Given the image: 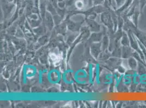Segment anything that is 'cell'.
Instances as JSON below:
<instances>
[{
	"instance_id": "6da1fadb",
	"label": "cell",
	"mask_w": 146,
	"mask_h": 108,
	"mask_svg": "<svg viewBox=\"0 0 146 108\" xmlns=\"http://www.w3.org/2000/svg\"><path fill=\"white\" fill-rule=\"evenodd\" d=\"M131 30L134 33L135 36L137 39L140 41L146 48V34L144 32L141 31L136 27L135 25H133L131 29Z\"/></svg>"
},
{
	"instance_id": "7a4b0ae2",
	"label": "cell",
	"mask_w": 146,
	"mask_h": 108,
	"mask_svg": "<svg viewBox=\"0 0 146 108\" xmlns=\"http://www.w3.org/2000/svg\"><path fill=\"white\" fill-rule=\"evenodd\" d=\"M134 50L130 46H124L123 48L122 57L123 59H128L133 56Z\"/></svg>"
},
{
	"instance_id": "3957f363",
	"label": "cell",
	"mask_w": 146,
	"mask_h": 108,
	"mask_svg": "<svg viewBox=\"0 0 146 108\" xmlns=\"http://www.w3.org/2000/svg\"><path fill=\"white\" fill-rule=\"evenodd\" d=\"M141 13L140 11V7H137L135 12L134 13V14L132 15L131 18H132V22H133L134 25L136 27H138V23H139V18L140 17V14Z\"/></svg>"
},
{
	"instance_id": "277c9868",
	"label": "cell",
	"mask_w": 146,
	"mask_h": 108,
	"mask_svg": "<svg viewBox=\"0 0 146 108\" xmlns=\"http://www.w3.org/2000/svg\"><path fill=\"white\" fill-rule=\"evenodd\" d=\"M128 65L130 68L132 70H136L137 66H138V61L136 60L134 57L131 56L128 59Z\"/></svg>"
},
{
	"instance_id": "5b68a950",
	"label": "cell",
	"mask_w": 146,
	"mask_h": 108,
	"mask_svg": "<svg viewBox=\"0 0 146 108\" xmlns=\"http://www.w3.org/2000/svg\"><path fill=\"white\" fill-rule=\"evenodd\" d=\"M136 71L139 76H145L146 74V66L140 62H138V66Z\"/></svg>"
},
{
	"instance_id": "8992f818",
	"label": "cell",
	"mask_w": 146,
	"mask_h": 108,
	"mask_svg": "<svg viewBox=\"0 0 146 108\" xmlns=\"http://www.w3.org/2000/svg\"><path fill=\"white\" fill-rule=\"evenodd\" d=\"M122 44L124 46H130V39L128 33L124 32L122 40Z\"/></svg>"
},
{
	"instance_id": "52a82bcc",
	"label": "cell",
	"mask_w": 146,
	"mask_h": 108,
	"mask_svg": "<svg viewBox=\"0 0 146 108\" xmlns=\"http://www.w3.org/2000/svg\"><path fill=\"white\" fill-rule=\"evenodd\" d=\"M145 6H146V0H140L139 1V7H140L141 12H142Z\"/></svg>"
},
{
	"instance_id": "ba28073f",
	"label": "cell",
	"mask_w": 146,
	"mask_h": 108,
	"mask_svg": "<svg viewBox=\"0 0 146 108\" xmlns=\"http://www.w3.org/2000/svg\"><path fill=\"white\" fill-rule=\"evenodd\" d=\"M116 1H117L118 5H120L121 4L124 3L125 2V0H116Z\"/></svg>"
}]
</instances>
